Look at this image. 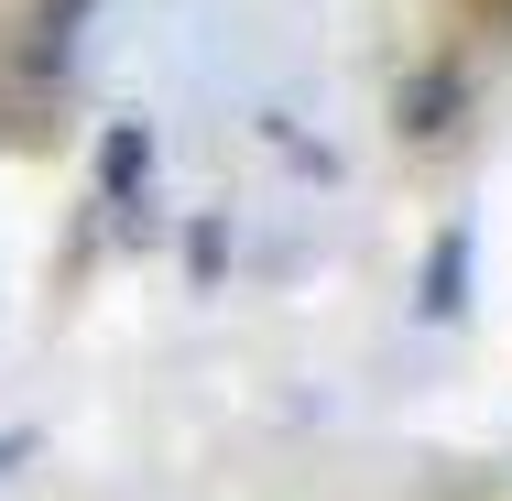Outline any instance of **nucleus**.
Returning <instances> with one entry per match:
<instances>
[{
    "mask_svg": "<svg viewBox=\"0 0 512 501\" xmlns=\"http://www.w3.org/2000/svg\"><path fill=\"white\" fill-rule=\"evenodd\" d=\"M458 284H469V240L447 229V240H436V262H425V316H458Z\"/></svg>",
    "mask_w": 512,
    "mask_h": 501,
    "instance_id": "f257e3e1",
    "label": "nucleus"
},
{
    "mask_svg": "<svg viewBox=\"0 0 512 501\" xmlns=\"http://www.w3.org/2000/svg\"><path fill=\"white\" fill-rule=\"evenodd\" d=\"M88 11H99V0H44V66H55V77H66V55H77Z\"/></svg>",
    "mask_w": 512,
    "mask_h": 501,
    "instance_id": "f03ea898",
    "label": "nucleus"
},
{
    "mask_svg": "<svg viewBox=\"0 0 512 501\" xmlns=\"http://www.w3.org/2000/svg\"><path fill=\"white\" fill-rule=\"evenodd\" d=\"M99 164H109V186H131V175H153V131H131V120H120Z\"/></svg>",
    "mask_w": 512,
    "mask_h": 501,
    "instance_id": "7ed1b4c3",
    "label": "nucleus"
}]
</instances>
